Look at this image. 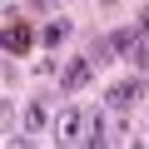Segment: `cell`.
I'll use <instances>...</instances> for the list:
<instances>
[{
	"mask_svg": "<svg viewBox=\"0 0 149 149\" xmlns=\"http://www.w3.org/2000/svg\"><path fill=\"white\" fill-rule=\"evenodd\" d=\"M90 74H95V60H90V55H80V60H70V70L60 74V90H65V95H74V90H85V85H90Z\"/></svg>",
	"mask_w": 149,
	"mask_h": 149,
	"instance_id": "6da1fadb",
	"label": "cell"
},
{
	"mask_svg": "<svg viewBox=\"0 0 149 149\" xmlns=\"http://www.w3.org/2000/svg\"><path fill=\"white\" fill-rule=\"evenodd\" d=\"M139 95H144V80L134 74V80H119V85L109 90V104H114V109H129V104H139Z\"/></svg>",
	"mask_w": 149,
	"mask_h": 149,
	"instance_id": "7a4b0ae2",
	"label": "cell"
},
{
	"mask_svg": "<svg viewBox=\"0 0 149 149\" xmlns=\"http://www.w3.org/2000/svg\"><path fill=\"white\" fill-rule=\"evenodd\" d=\"M5 50H10V55H25V50H30V25H25V20H10V25H5Z\"/></svg>",
	"mask_w": 149,
	"mask_h": 149,
	"instance_id": "3957f363",
	"label": "cell"
},
{
	"mask_svg": "<svg viewBox=\"0 0 149 149\" xmlns=\"http://www.w3.org/2000/svg\"><path fill=\"white\" fill-rule=\"evenodd\" d=\"M80 124H85L80 109H60V119H55V139H60V144H65V139H80V134H74Z\"/></svg>",
	"mask_w": 149,
	"mask_h": 149,
	"instance_id": "277c9868",
	"label": "cell"
},
{
	"mask_svg": "<svg viewBox=\"0 0 149 149\" xmlns=\"http://www.w3.org/2000/svg\"><path fill=\"white\" fill-rule=\"evenodd\" d=\"M85 139H90V144H104V139H109V134H104V119H100V114H85Z\"/></svg>",
	"mask_w": 149,
	"mask_h": 149,
	"instance_id": "5b68a950",
	"label": "cell"
},
{
	"mask_svg": "<svg viewBox=\"0 0 149 149\" xmlns=\"http://www.w3.org/2000/svg\"><path fill=\"white\" fill-rule=\"evenodd\" d=\"M129 60H134V70H149V35H139V45L129 50Z\"/></svg>",
	"mask_w": 149,
	"mask_h": 149,
	"instance_id": "8992f818",
	"label": "cell"
},
{
	"mask_svg": "<svg viewBox=\"0 0 149 149\" xmlns=\"http://www.w3.org/2000/svg\"><path fill=\"white\" fill-rule=\"evenodd\" d=\"M65 35H70V20H50V25H45V40H50V45H60Z\"/></svg>",
	"mask_w": 149,
	"mask_h": 149,
	"instance_id": "52a82bcc",
	"label": "cell"
},
{
	"mask_svg": "<svg viewBox=\"0 0 149 149\" xmlns=\"http://www.w3.org/2000/svg\"><path fill=\"white\" fill-rule=\"evenodd\" d=\"M25 124H30V129H35V134H40V129H45V104H40V100H35V104H30V109H25Z\"/></svg>",
	"mask_w": 149,
	"mask_h": 149,
	"instance_id": "ba28073f",
	"label": "cell"
},
{
	"mask_svg": "<svg viewBox=\"0 0 149 149\" xmlns=\"http://www.w3.org/2000/svg\"><path fill=\"white\" fill-rule=\"evenodd\" d=\"M139 35H149V10H144V15H139Z\"/></svg>",
	"mask_w": 149,
	"mask_h": 149,
	"instance_id": "9c48e42d",
	"label": "cell"
},
{
	"mask_svg": "<svg viewBox=\"0 0 149 149\" xmlns=\"http://www.w3.org/2000/svg\"><path fill=\"white\" fill-rule=\"evenodd\" d=\"M35 5H50V0H35Z\"/></svg>",
	"mask_w": 149,
	"mask_h": 149,
	"instance_id": "30bf717a",
	"label": "cell"
},
{
	"mask_svg": "<svg viewBox=\"0 0 149 149\" xmlns=\"http://www.w3.org/2000/svg\"><path fill=\"white\" fill-rule=\"evenodd\" d=\"M104 5H114V0H104Z\"/></svg>",
	"mask_w": 149,
	"mask_h": 149,
	"instance_id": "8fae6325",
	"label": "cell"
}]
</instances>
